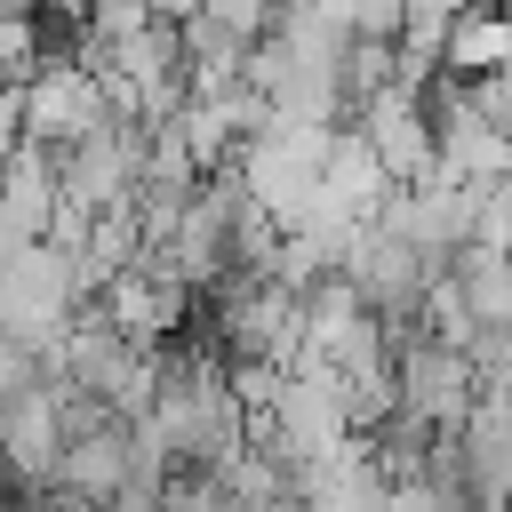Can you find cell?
<instances>
[{
  "label": "cell",
  "instance_id": "obj_3",
  "mask_svg": "<svg viewBox=\"0 0 512 512\" xmlns=\"http://www.w3.org/2000/svg\"><path fill=\"white\" fill-rule=\"evenodd\" d=\"M392 328H400V408H416L424 424H464L472 400H480L472 352H456L448 336H432L424 312L416 320H392Z\"/></svg>",
  "mask_w": 512,
  "mask_h": 512
},
{
  "label": "cell",
  "instance_id": "obj_12",
  "mask_svg": "<svg viewBox=\"0 0 512 512\" xmlns=\"http://www.w3.org/2000/svg\"><path fill=\"white\" fill-rule=\"evenodd\" d=\"M440 64H448V72H464V80L504 72V64H512V8H480V0H472V8L456 16V32H448Z\"/></svg>",
  "mask_w": 512,
  "mask_h": 512
},
{
  "label": "cell",
  "instance_id": "obj_2",
  "mask_svg": "<svg viewBox=\"0 0 512 512\" xmlns=\"http://www.w3.org/2000/svg\"><path fill=\"white\" fill-rule=\"evenodd\" d=\"M344 272H352V288H360V304H368L376 320H416V312L432 304V288H440L448 264H432L408 232H392L384 216H368V224L344 240Z\"/></svg>",
  "mask_w": 512,
  "mask_h": 512
},
{
  "label": "cell",
  "instance_id": "obj_11",
  "mask_svg": "<svg viewBox=\"0 0 512 512\" xmlns=\"http://www.w3.org/2000/svg\"><path fill=\"white\" fill-rule=\"evenodd\" d=\"M448 280H456V296L472 304L480 328H488V320H512V248L464 240V248L448 256Z\"/></svg>",
  "mask_w": 512,
  "mask_h": 512
},
{
  "label": "cell",
  "instance_id": "obj_18",
  "mask_svg": "<svg viewBox=\"0 0 512 512\" xmlns=\"http://www.w3.org/2000/svg\"><path fill=\"white\" fill-rule=\"evenodd\" d=\"M48 0H0V16H40Z\"/></svg>",
  "mask_w": 512,
  "mask_h": 512
},
{
  "label": "cell",
  "instance_id": "obj_1",
  "mask_svg": "<svg viewBox=\"0 0 512 512\" xmlns=\"http://www.w3.org/2000/svg\"><path fill=\"white\" fill-rule=\"evenodd\" d=\"M256 440H264L272 456H288V464L352 448V440H360V424H352L344 376H336V368H288V376H280V400L256 416Z\"/></svg>",
  "mask_w": 512,
  "mask_h": 512
},
{
  "label": "cell",
  "instance_id": "obj_17",
  "mask_svg": "<svg viewBox=\"0 0 512 512\" xmlns=\"http://www.w3.org/2000/svg\"><path fill=\"white\" fill-rule=\"evenodd\" d=\"M24 144V80H0V152Z\"/></svg>",
  "mask_w": 512,
  "mask_h": 512
},
{
  "label": "cell",
  "instance_id": "obj_10",
  "mask_svg": "<svg viewBox=\"0 0 512 512\" xmlns=\"http://www.w3.org/2000/svg\"><path fill=\"white\" fill-rule=\"evenodd\" d=\"M512 168V128H496V120H480L472 104L440 128V176H464V184H496Z\"/></svg>",
  "mask_w": 512,
  "mask_h": 512
},
{
  "label": "cell",
  "instance_id": "obj_19",
  "mask_svg": "<svg viewBox=\"0 0 512 512\" xmlns=\"http://www.w3.org/2000/svg\"><path fill=\"white\" fill-rule=\"evenodd\" d=\"M480 8H512V0H480Z\"/></svg>",
  "mask_w": 512,
  "mask_h": 512
},
{
  "label": "cell",
  "instance_id": "obj_5",
  "mask_svg": "<svg viewBox=\"0 0 512 512\" xmlns=\"http://www.w3.org/2000/svg\"><path fill=\"white\" fill-rule=\"evenodd\" d=\"M392 232H408L432 264H448L464 240H480V184H464V176H424V184H400L384 208H376Z\"/></svg>",
  "mask_w": 512,
  "mask_h": 512
},
{
  "label": "cell",
  "instance_id": "obj_9",
  "mask_svg": "<svg viewBox=\"0 0 512 512\" xmlns=\"http://www.w3.org/2000/svg\"><path fill=\"white\" fill-rule=\"evenodd\" d=\"M128 464H136V416H112V424H96V432L64 440L56 488H72V496H96V504H104V496L128 480Z\"/></svg>",
  "mask_w": 512,
  "mask_h": 512
},
{
  "label": "cell",
  "instance_id": "obj_14",
  "mask_svg": "<svg viewBox=\"0 0 512 512\" xmlns=\"http://www.w3.org/2000/svg\"><path fill=\"white\" fill-rule=\"evenodd\" d=\"M32 384H48V352H32L24 336L0 328V400H24Z\"/></svg>",
  "mask_w": 512,
  "mask_h": 512
},
{
  "label": "cell",
  "instance_id": "obj_13",
  "mask_svg": "<svg viewBox=\"0 0 512 512\" xmlns=\"http://www.w3.org/2000/svg\"><path fill=\"white\" fill-rule=\"evenodd\" d=\"M464 8L472 0H400V48L424 56V64H440V48H448V32H456Z\"/></svg>",
  "mask_w": 512,
  "mask_h": 512
},
{
  "label": "cell",
  "instance_id": "obj_4",
  "mask_svg": "<svg viewBox=\"0 0 512 512\" xmlns=\"http://www.w3.org/2000/svg\"><path fill=\"white\" fill-rule=\"evenodd\" d=\"M112 120V88H104V72H88L80 56H56V64H40L32 80H24V136H40V144H80V136H96Z\"/></svg>",
  "mask_w": 512,
  "mask_h": 512
},
{
  "label": "cell",
  "instance_id": "obj_20",
  "mask_svg": "<svg viewBox=\"0 0 512 512\" xmlns=\"http://www.w3.org/2000/svg\"><path fill=\"white\" fill-rule=\"evenodd\" d=\"M0 184H8V152H0Z\"/></svg>",
  "mask_w": 512,
  "mask_h": 512
},
{
  "label": "cell",
  "instance_id": "obj_15",
  "mask_svg": "<svg viewBox=\"0 0 512 512\" xmlns=\"http://www.w3.org/2000/svg\"><path fill=\"white\" fill-rule=\"evenodd\" d=\"M480 240L488 248H512V168L496 184H480Z\"/></svg>",
  "mask_w": 512,
  "mask_h": 512
},
{
  "label": "cell",
  "instance_id": "obj_16",
  "mask_svg": "<svg viewBox=\"0 0 512 512\" xmlns=\"http://www.w3.org/2000/svg\"><path fill=\"white\" fill-rule=\"evenodd\" d=\"M392 512H472V504H456L448 488H432L424 472H408V480H392Z\"/></svg>",
  "mask_w": 512,
  "mask_h": 512
},
{
  "label": "cell",
  "instance_id": "obj_6",
  "mask_svg": "<svg viewBox=\"0 0 512 512\" xmlns=\"http://www.w3.org/2000/svg\"><path fill=\"white\" fill-rule=\"evenodd\" d=\"M360 136H368V152L384 160L392 184H424V176L440 168V128H432V112H424V80H392V88L360 112Z\"/></svg>",
  "mask_w": 512,
  "mask_h": 512
},
{
  "label": "cell",
  "instance_id": "obj_7",
  "mask_svg": "<svg viewBox=\"0 0 512 512\" xmlns=\"http://www.w3.org/2000/svg\"><path fill=\"white\" fill-rule=\"evenodd\" d=\"M0 456H8L24 480L56 488V464H64V408L48 400V384H32L24 400H0Z\"/></svg>",
  "mask_w": 512,
  "mask_h": 512
},
{
  "label": "cell",
  "instance_id": "obj_8",
  "mask_svg": "<svg viewBox=\"0 0 512 512\" xmlns=\"http://www.w3.org/2000/svg\"><path fill=\"white\" fill-rule=\"evenodd\" d=\"M176 32H184V72H192V96H224V88H240V80H248L256 32L224 24L216 8H192Z\"/></svg>",
  "mask_w": 512,
  "mask_h": 512
}]
</instances>
